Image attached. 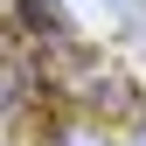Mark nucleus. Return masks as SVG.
<instances>
[{
	"mask_svg": "<svg viewBox=\"0 0 146 146\" xmlns=\"http://www.w3.org/2000/svg\"><path fill=\"white\" fill-rule=\"evenodd\" d=\"M14 35H28L42 56H70V49H84V35H77V21H70V7L63 0H14Z\"/></svg>",
	"mask_w": 146,
	"mask_h": 146,
	"instance_id": "1",
	"label": "nucleus"
},
{
	"mask_svg": "<svg viewBox=\"0 0 146 146\" xmlns=\"http://www.w3.org/2000/svg\"><path fill=\"white\" fill-rule=\"evenodd\" d=\"M111 7L125 14V21H146V0H111Z\"/></svg>",
	"mask_w": 146,
	"mask_h": 146,
	"instance_id": "2",
	"label": "nucleus"
},
{
	"mask_svg": "<svg viewBox=\"0 0 146 146\" xmlns=\"http://www.w3.org/2000/svg\"><path fill=\"white\" fill-rule=\"evenodd\" d=\"M132 146H146V118H139V139H132Z\"/></svg>",
	"mask_w": 146,
	"mask_h": 146,
	"instance_id": "3",
	"label": "nucleus"
}]
</instances>
